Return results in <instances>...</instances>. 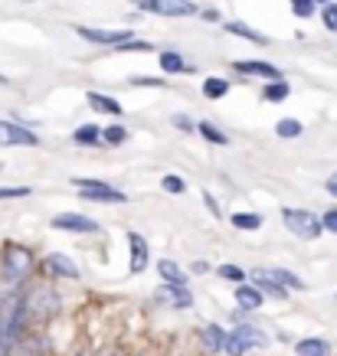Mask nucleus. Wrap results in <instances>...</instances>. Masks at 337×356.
<instances>
[{
    "label": "nucleus",
    "mask_w": 337,
    "mask_h": 356,
    "mask_svg": "<svg viewBox=\"0 0 337 356\" xmlns=\"http://www.w3.org/2000/svg\"><path fill=\"white\" fill-rule=\"evenodd\" d=\"M43 268H46V275H56V278H72L76 281L82 271H79V265L69 255H63V252H49L43 259Z\"/></svg>",
    "instance_id": "nucleus-10"
},
{
    "label": "nucleus",
    "mask_w": 337,
    "mask_h": 356,
    "mask_svg": "<svg viewBox=\"0 0 337 356\" xmlns=\"http://www.w3.org/2000/svg\"><path fill=\"white\" fill-rule=\"evenodd\" d=\"M282 222L285 229L292 232V236L298 238H318L324 229H321V219L315 216V213H308V209H282Z\"/></svg>",
    "instance_id": "nucleus-4"
},
{
    "label": "nucleus",
    "mask_w": 337,
    "mask_h": 356,
    "mask_svg": "<svg viewBox=\"0 0 337 356\" xmlns=\"http://www.w3.org/2000/svg\"><path fill=\"white\" fill-rule=\"evenodd\" d=\"M226 92H229V82H226V79H217V76L203 79V95H207V98H213V102H217V98H223Z\"/></svg>",
    "instance_id": "nucleus-27"
},
{
    "label": "nucleus",
    "mask_w": 337,
    "mask_h": 356,
    "mask_svg": "<svg viewBox=\"0 0 337 356\" xmlns=\"http://www.w3.org/2000/svg\"><path fill=\"white\" fill-rule=\"evenodd\" d=\"M200 340H203V350L210 353H223V340H226V330L219 324H207L200 330Z\"/></svg>",
    "instance_id": "nucleus-17"
},
{
    "label": "nucleus",
    "mask_w": 337,
    "mask_h": 356,
    "mask_svg": "<svg viewBox=\"0 0 337 356\" xmlns=\"http://www.w3.org/2000/svg\"><path fill=\"white\" fill-rule=\"evenodd\" d=\"M76 33L86 43H95V46H121L131 36L128 30H95V26H79Z\"/></svg>",
    "instance_id": "nucleus-9"
},
{
    "label": "nucleus",
    "mask_w": 337,
    "mask_h": 356,
    "mask_svg": "<svg viewBox=\"0 0 337 356\" xmlns=\"http://www.w3.org/2000/svg\"><path fill=\"white\" fill-rule=\"evenodd\" d=\"M292 13L298 17V20L311 17V13H315V0H292Z\"/></svg>",
    "instance_id": "nucleus-36"
},
{
    "label": "nucleus",
    "mask_w": 337,
    "mask_h": 356,
    "mask_svg": "<svg viewBox=\"0 0 337 356\" xmlns=\"http://www.w3.org/2000/svg\"><path fill=\"white\" fill-rule=\"evenodd\" d=\"M161 186H164V193H174V196H180L187 190V180L184 177H174V173H167L161 180Z\"/></svg>",
    "instance_id": "nucleus-32"
},
{
    "label": "nucleus",
    "mask_w": 337,
    "mask_h": 356,
    "mask_svg": "<svg viewBox=\"0 0 337 356\" xmlns=\"http://www.w3.org/2000/svg\"><path fill=\"white\" fill-rule=\"evenodd\" d=\"M292 95V88H288V82H272V86L265 88V102H285V98Z\"/></svg>",
    "instance_id": "nucleus-30"
},
{
    "label": "nucleus",
    "mask_w": 337,
    "mask_h": 356,
    "mask_svg": "<svg viewBox=\"0 0 337 356\" xmlns=\"http://www.w3.org/2000/svg\"><path fill=\"white\" fill-rule=\"evenodd\" d=\"M157 271H161V278L171 284V288H187V271H180V265L171 259H161L157 261Z\"/></svg>",
    "instance_id": "nucleus-16"
},
{
    "label": "nucleus",
    "mask_w": 337,
    "mask_h": 356,
    "mask_svg": "<svg viewBox=\"0 0 337 356\" xmlns=\"http://www.w3.org/2000/svg\"><path fill=\"white\" fill-rule=\"evenodd\" d=\"M236 69H240V72H246V76H262V79H272V82H282V72H279L272 63H259V59H240V63H236Z\"/></svg>",
    "instance_id": "nucleus-12"
},
{
    "label": "nucleus",
    "mask_w": 337,
    "mask_h": 356,
    "mask_svg": "<svg viewBox=\"0 0 337 356\" xmlns=\"http://www.w3.org/2000/svg\"><path fill=\"white\" fill-rule=\"evenodd\" d=\"M321 229H324V232H334V236H337V209H327L324 216H321Z\"/></svg>",
    "instance_id": "nucleus-38"
},
{
    "label": "nucleus",
    "mask_w": 337,
    "mask_h": 356,
    "mask_svg": "<svg viewBox=\"0 0 337 356\" xmlns=\"http://www.w3.org/2000/svg\"><path fill=\"white\" fill-rule=\"evenodd\" d=\"M88 105H92L95 111L115 115V118L121 115V105H118V102H115V98H109V95H98V92H88Z\"/></svg>",
    "instance_id": "nucleus-22"
},
{
    "label": "nucleus",
    "mask_w": 337,
    "mask_h": 356,
    "mask_svg": "<svg viewBox=\"0 0 337 356\" xmlns=\"http://www.w3.org/2000/svg\"><path fill=\"white\" fill-rule=\"evenodd\" d=\"M196 131H200V134H203L210 144H219V147H223V144H229L226 134H223L219 128H213V124H207V121H200V124H196Z\"/></svg>",
    "instance_id": "nucleus-28"
},
{
    "label": "nucleus",
    "mask_w": 337,
    "mask_h": 356,
    "mask_svg": "<svg viewBox=\"0 0 337 356\" xmlns=\"http://www.w3.org/2000/svg\"><path fill=\"white\" fill-rule=\"evenodd\" d=\"M138 3H148V0H138Z\"/></svg>",
    "instance_id": "nucleus-45"
},
{
    "label": "nucleus",
    "mask_w": 337,
    "mask_h": 356,
    "mask_svg": "<svg viewBox=\"0 0 337 356\" xmlns=\"http://www.w3.org/2000/svg\"><path fill=\"white\" fill-rule=\"evenodd\" d=\"M161 69L167 76H177V72H190V65L184 63L180 53H161Z\"/></svg>",
    "instance_id": "nucleus-23"
},
{
    "label": "nucleus",
    "mask_w": 337,
    "mask_h": 356,
    "mask_svg": "<svg viewBox=\"0 0 337 356\" xmlns=\"http://www.w3.org/2000/svg\"><path fill=\"white\" fill-rule=\"evenodd\" d=\"M295 353L298 356H331V346H327V340H321V337H305V340H298Z\"/></svg>",
    "instance_id": "nucleus-18"
},
{
    "label": "nucleus",
    "mask_w": 337,
    "mask_h": 356,
    "mask_svg": "<svg viewBox=\"0 0 337 356\" xmlns=\"http://www.w3.org/2000/svg\"><path fill=\"white\" fill-rule=\"evenodd\" d=\"M226 33H233V36H242V40L259 43V46L269 43V36H265V33H259V30H252L249 23H226Z\"/></svg>",
    "instance_id": "nucleus-20"
},
{
    "label": "nucleus",
    "mask_w": 337,
    "mask_h": 356,
    "mask_svg": "<svg viewBox=\"0 0 337 356\" xmlns=\"http://www.w3.org/2000/svg\"><path fill=\"white\" fill-rule=\"evenodd\" d=\"M252 284H256L262 294H272V298H282V301L288 298V288H282V284H279V281L269 275V268H265V271H256V275H252Z\"/></svg>",
    "instance_id": "nucleus-15"
},
{
    "label": "nucleus",
    "mask_w": 337,
    "mask_h": 356,
    "mask_svg": "<svg viewBox=\"0 0 337 356\" xmlns=\"http://www.w3.org/2000/svg\"><path fill=\"white\" fill-rule=\"evenodd\" d=\"M40 140L30 128H23L17 121H0V147H36Z\"/></svg>",
    "instance_id": "nucleus-6"
},
{
    "label": "nucleus",
    "mask_w": 337,
    "mask_h": 356,
    "mask_svg": "<svg viewBox=\"0 0 337 356\" xmlns=\"http://www.w3.org/2000/svg\"><path fill=\"white\" fill-rule=\"evenodd\" d=\"M233 334L240 337V343L246 346V350H265V346H269V337L262 334L256 324H240Z\"/></svg>",
    "instance_id": "nucleus-13"
},
{
    "label": "nucleus",
    "mask_w": 337,
    "mask_h": 356,
    "mask_svg": "<svg viewBox=\"0 0 337 356\" xmlns=\"http://www.w3.org/2000/svg\"><path fill=\"white\" fill-rule=\"evenodd\" d=\"M115 49H121V53H151L154 43H148V40H125V43L115 46Z\"/></svg>",
    "instance_id": "nucleus-33"
},
{
    "label": "nucleus",
    "mask_w": 337,
    "mask_h": 356,
    "mask_svg": "<svg viewBox=\"0 0 337 356\" xmlns=\"http://www.w3.org/2000/svg\"><path fill=\"white\" fill-rule=\"evenodd\" d=\"M203 203H207V209H210V213H213V216L219 219V206H217V200H213V196H210V193H203Z\"/></svg>",
    "instance_id": "nucleus-39"
},
{
    "label": "nucleus",
    "mask_w": 337,
    "mask_h": 356,
    "mask_svg": "<svg viewBox=\"0 0 337 356\" xmlns=\"http://www.w3.org/2000/svg\"><path fill=\"white\" fill-rule=\"evenodd\" d=\"M102 140H105V144H111V147H118V144H125V140H128V131L121 128V124L102 128Z\"/></svg>",
    "instance_id": "nucleus-29"
},
{
    "label": "nucleus",
    "mask_w": 337,
    "mask_h": 356,
    "mask_svg": "<svg viewBox=\"0 0 337 356\" xmlns=\"http://www.w3.org/2000/svg\"><path fill=\"white\" fill-rule=\"evenodd\" d=\"M30 193H33L30 186H0V200H23Z\"/></svg>",
    "instance_id": "nucleus-37"
},
{
    "label": "nucleus",
    "mask_w": 337,
    "mask_h": 356,
    "mask_svg": "<svg viewBox=\"0 0 337 356\" xmlns=\"http://www.w3.org/2000/svg\"><path fill=\"white\" fill-rule=\"evenodd\" d=\"M315 3H331V0H315Z\"/></svg>",
    "instance_id": "nucleus-44"
},
{
    "label": "nucleus",
    "mask_w": 337,
    "mask_h": 356,
    "mask_svg": "<svg viewBox=\"0 0 337 356\" xmlns=\"http://www.w3.org/2000/svg\"><path fill=\"white\" fill-rule=\"evenodd\" d=\"M59 311V294L49 284H36L26 298H23V317L26 321H46Z\"/></svg>",
    "instance_id": "nucleus-1"
},
{
    "label": "nucleus",
    "mask_w": 337,
    "mask_h": 356,
    "mask_svg": "<svg viewBox=\"0 0 337 356\" xmlns=\"http://www.w3.org/2000/svg\"><path fill=\"white\" fill-rule=\"evenodd\" d=\"M157 298H161V304H171V307H190L194 304V294L187 288H164Z\"/></svg>",
    "instance_id": "nucleus-19"
},
{
    "label": "nucleus",
    "mask_w": 337,
    "mask_h": 356,
    "mask_svg": "<svg viewBox=\"0 0 337 356\" xmlns=\"http://www.w3.org/2000/svg\"><path fill=\"white\" fill-rule=\"evenodd\" d=\"M194 271H196V275H203V271H210V265H207V261H194Z\"/></svg>",
    "instance_id": "nucleus-43"
},
{
    "label": "nucleus",
    "mask_w": 337,
    "mask_h": 356,
    "mask_svg": "<svg viewBox=\"0 0 337 356\" xmlns=\"http://www.w3.org/2000/svg\"><path fill=\"white\" fill-rule=\"evenodd\" d=\"M76 186H79V196H82V200H88V203H111V206L128 203V196L118 193L115 186L102 184V180H86V177H79Z\"/></svg>",
    "instance_id": "nucleus-5"
},
{
    "label": "nucleus",
    "mask_w": 337,
    "mask_h": 356,
    "mask_svg": "<svg viewBox=\"0 0 337 356\" xmlns=\"http://www.w3.org/2000/svg\"><path fill=\"white\" fill-rule=\"evenodd\" d=\"M217 275H219L223 281H236V284H240V281H246V271H242L240 265H233V261H226V265H219Z\"/></svg>",
    "instance_id": "nucleus-31"
},
{
    "label": "nucleus",
    "mask_w": 337,
    "mask_h": 356,
    "mask_svg": "<svg viewBox=\"0 0 337 356\" xmlns=\"http://www.w3.org/2000/svg\"><path fill=\"white\" fill-rule=\"evenodd\" d=\"M53 229H63V232H98V222L82 216V213H59L53 219Z\"/></svg>",
    "instance_id": "nucleus-11"
},
{
    "label": "nucleus",
    "mask_w": 337,
    "mask_h": 356,
    "mask_svg": "<svg viewBox=\"0 0 337 356\" xmlns=\"http://www.w3.org/2000/svg\"><path fill=\"white\" fill-rule=\"evenodd\" d=\"M23 298L20 294H7L0 301V346H10L13 337L23 330Z\"/></svg>",
    "instance_id": "nucleus-2"
},
{
    "label": "nucleus",
    "mask_w": 337,
    "mask_h": 356,
    "mask_svg": "<svg viewBox=\"0 0 337 356\" xmlns=\"http://www.w3.org/2000/svg\"><path fill=\"white\" fill-rule=\"evenodd\" d=\"M223 353L226 356H242L246 353V346L240 343V337L236 334H226V340H223Z\"/></svg>",
    "instance_id": "nucleus-35"
},
{
    "label": "nucleus",
    "mask_w": 337,
    "mask_h": 356,
    "mask_svg": "<svg viewBox=\"0 0 337 356\" xmlns=\"http://www.w3.org/2000/svg\"><path fill=\"white\" fill-rule=\"evenodd\" d=\"M301 131H305V124H301V121H295V118H282L279 124H275V134H279L282 140L301 138Z\"/></svg>",
    "instance_id": "nucleus-25"
},
{
    "label": "nucleus",
    "mask_w": 337,
    "mask_h": 356,
    "mask_svg": "<svg viewBox=\"0 0 337 356\" xmlns=\"http://www.w3.org/2000/svg\"><path fill=\"white\" fill-rule=\"evenodd\" d=\"M134 86H151V88H161V79H134Z\"/></svg>",
    "instance_id": "nucleus-42"
},
{
    "label": "nucleus",
    "mask_w": 337,
    "mask_h": 356,
    "mask_svg": "<svg viewBox=\"0 0 337 356\" xmlns=\"http://www.w3.org/2000/svg\"><path fill=\"white\" fill-rule=\"evenodd\" d=\"M321 23H324V30L337 33V3H324V10H321Z\"/></svg>",
    "instance_id": "nucleus-34"
},
{
    "label": "nucleus",
    "mask_w": 337,
    "mask_h": 356,
    "mask_svg": "<svg viewBox=\"0 0 337 356\" xmlns=\"http://www.w3.org/2000/svg\"><path fill=\"white\" fill-rule=\"evenodd\" d=\"M269 275H272L282 288H292V291H301V288H305V281L298 278V275H292L288 268H269Z\"/></svg>",
    "instance_id": "nucleus-26"
},
{
    "label": "nucleus",
    "mask_w": 337,
    "mask_h": 356,
    "mask_svg": "<svg viewBox=\"0 0 337 356\" xmlns=\"http://www.w3.org/2000/svg\"><path fill=\"white\" fill-rule=\"evenodd\" d=\"M128 245H131V261H128L131 275H141L148 268V261H151V245H148V238L141 232H128Z\"/></svg>",
    "instance_id": "nucleus-8"
},
{
    "label": "nucleus",
    "mask_w": 337,
    "mask_h": 356,
    "mask_svg": "<svg viewBox=\"0 0 337 356\" xmlns=\"http://www.w3.org/2000/svg\"><path fill=\"white\" fill-rule=\"evenodd\" d=\"M262 301H265V294H262L256 284H240V288H236V304H240L242 311H259Z\"/></svg>",
    "instance_id": "nucleus-14"
},
{
    "label": "nucleus",
    "mask_w": 337,
    "mask_h": 356,
    "mask_svg": "<svg viewBox=\"0 0 337 356\" xmlns=\"http://www.w3.org/2000/svg\"><path fill=\"white\" fill-rule=\"evenodd\" d=\"M327 193L337 200V173H331V177H327Z\"/></svg>",
    "instance_id": "nucleus-41"
},
{
    "label": "nucleus",
    "mask_w": 337,
    "mask_h": 356,
    "mask_svg": "<svg viewBox=\"0 0 337 356\" xmlns=\"http://www.w3.org/2000/svg\"><path fill=\"white\" fill-rule=\"evenodd\" d=\"M72 140H76V144H82V147H92V144H98V140H102V128H98V124H82V128H76Z\"/></svg>",
    "instance_id": "nucleus-24"
},
{
    "label": "nucleus",
    "mask_w": 337,
    "mask_h": 356,
    "mask_svg": "<svg viewBox=\"0 0 337 356\" xmlns=\"http://www.w3.org/2000/svg\"><path fill=\"white\" fill-rule=\"evenodd\" d=\"M0 261H3V278L10 281V284H20L33 271V252L26 245H17V242H7V245H3Z\"/></svg>",
    "instance_id": "nucleus-3"
},
{
    "label": "nucleus",
    "mask_w": 337,
    "mask_h": 356,
    "mask_svg": "<svg viewBox=\"0 0 337 356\" xmlns=\"http://www.w3.org/2000/svg\"><path fill=\"white\" fill-rule=\"evenodd\" d=\"M174 124L180 131H190V118H187V115H174Z\"/></svg>",
    "instance_id": "nucleus-40"
},
{
    "label": "nucleus",
    "mask_w": 337,
    "mask_h": 356,
    "mask_svg": "<svg viewBox=\"0 0 337 356\" xmlns=\"http://www.w3.org/2000/svg\"><path fill=\"white\" fill-rule=\"evenodd\" d=\"M144 10L157 13V17H196V7L190 0H148Z\"/></svg>",
    "instance_id": "nucleus-7"
},
{
    "label": "nucleus",
    "mask_w": 337,
    "mask_h": 356,
    "mask_svg": "<svg viewBox=\"0 0 337 356\" xmlns=\"http://www.w3.org/2000/svg\"><path fill=\"white\" fill-rule=\"evenodd\" d=\"M229 222L240 229V232H256V229H262V222H265V219H262L259 213H233V216H229Z\"/></svg>",
    "instance_id": "nucleus-21"
}]
</instances>
